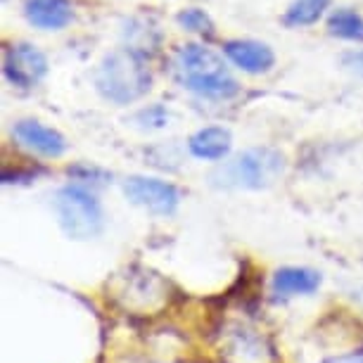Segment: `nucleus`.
<instances>
[{
  "mask_svg": "<svg viewBox=\"0 0 363 363\" xmlns=\"http://www.w3.org/2000/svg\"><path fill=\"white\" fill-rule=\"evenodd\" d=\"M176 77L183 88L193 91L202 98L211 100H228L238 95L240 86L230 77L228 67L216 52L209 48L188 43L176 52Z\"/></svg>",
  "mask_w": 363,
  "mask_h": 363,
  "instance_id": "1",
  "label": "nucleus"
},
{
  "mask_svg": "<svg viewBox=\"0 0 363 363\" xmlns=\"http://www.w3.org/2000/svg\"><path fill=\"white\" fill-rule=\"evenodd\" d=\"M95 86L102 98H107L109 102L128 105V102L147 95L152 88V74L138 52L131 48H121L102 60L100 69L95 74Z\"/></svg>",
  "mask_w": 363,
  "mask_h": 363,
  "instance_id": "2",
  "label": "nucleus"
},
{
  "mask_svg": "<svg viewBox=\"0 0 363 363\" xmlns=\"http://www.w3.org/2000/svg\"><path fill=\"white\" fill-rule=\"evenodd\" d=\"M283 169H285V157L278 150L255 147L238 155L235 160L225 162L214 174V183L221 188L262 190L269 188L283 174Z\"/></svg>",
  "mask_w": 363,
  "mask_h": 363,
  "instance_id": "3",
  "label": "nucleus"
},
{
  "mask_svg": "<svg viewBox=\"0 0 363 363\" xmlns=\"http://www.w3.org/2000/svg\"><path fill=\"white\" fill-rule=\"evenodd\" d=\"M55 209L62 230L72 240H91L102 230V207L91 190L65 186L55 195Z\"/></svg>",
  "mask_w": 363,
  "mask_h": 363,
  "instance_id": "4",
  "label": "nucleus"
},
{
  "mask_svg": "<svg viewBox=\"0 0 363 363\" xmlns=\"http://www.w3.org/2000/svg\"><path fill=\"white\" fill-rule=\"evenodd\" d=\"M221 359L225 363H280L273 342L245 325H235L223 335Z\"/></svg>",
  "mask_w": 363,
  "mask_h": 363,
  "instance_id": "5",
  "label": "nucleus"
},
{
  "mask_svg": "<svg viewBox=\"0 0 363 363\" xmlns=\"http://www.w3.org/2000/svg\"><path fill=\"white\" fill-rule=\"evenodd\" d=\"M124 195L138 207L152 211L157 216H171L178 209L181 193L174 183H167L162 178L131 176L124 183Z\"/></svg>",
  "mask_w": 363,
  "mask_h": 363,
  "instance_id": "6",
  "label": "nucleus"
},
{
  "mask_svg": "<svg viewBox=\"0 0 363 363\" xmlns=\"http://www.w3.org/2000/svg\"><path fill=\"white\" fill-rule=\"evenodd\" d=\"M3 74L12 86L33 88L48 74L45 55L31 43H12L5 48L3 55Z\"/></svg>",
  "mask_w": 363,
  "mask_h": 363,
  "instance_id": "7",
  "label": "nucleus"
},
{
  "mask_svg": "<svg viewBox=\"0 0 363 363\" xmlns=\"http://www.w3.org/2000/svg\"><path fill=\"white\" fill-rule=\"evenodd\" d=\"M15 138L22 143L24 147L33 150V152L43 155V157H60L65 155L67 140L60 131H55L50 126H43L40 121L24 119L15 124Z\"/></svg>",
  "mask_w": 363,
  "mask_h": 363,
  "instance_id": "8",
  "label": "nucleus"
},
{
  "mask_svg": "<svg viewBox=\"0 0 363 363\" xmlns=\"http://www.w3.org/2000/svg\"><path fill=\"white\" fill-rule=\"evenodd\" d=\"M223 52L235 67L247 74H266L276 62V55L259 40H225Z\"/></svg>",
  "mask_w": 363,
  "mask_h": 363,
  "instance_id": "9",
  "label": "nucleus"
},
{
  "mask_svg": "<svg viewBox=\"0 0 363 363\" xmlns=\"http://www.w3.org/2000/svg\"><path fill=\"white\" fill-rule=\"evenodd\" d=\"M320 285V273L306 266H285L273 273L271 290L276 299H290L297 294H313Z\"/></svg>",
  "mask_w": 363,
  "mask_h": 363,
  "instance_id": "10",
  "label": "nucleus"
},
{
  "mask_svg": "<svg viewBox=\"0 0 363 363\" xmlns=\"http://www.w3.org/2000/svg\"><path fill=\"white\" fill-rule=\"evenodd\" d=\"M24 15L36 29L60 31L74 19V8L69 0H26Z\"/></svg>",
  "mask_w": 363,
  "mask_h": 363,
  "instance_id": "11",
  "label": "nucleus"
},
{
  "mask_svg": "<svg viewBox=\"0 0 363 363\" xmlns=\"http://www.w3.org/2000/svg\"><path fill=\"white\" fill-rule=\"evenodd\" d=\"M188 147L197 160L218 162L230 152L233 135L228 128H223V126H207V128H200V131L190 138Z\"/></svg>",
  "mask_w": 363,
  "mask_h": 363,
  "instance_id": "12",
  "label": "nucleus"
},
{
  "mask_svg": "<svg viewBox=\"0 0 363 363\" xmlns=\"http://www.w3.org/2000/svg\"><path fill=\"white\" fill-rule=\"evenodd\" d=\"M328 31L345 40H363V17L354 10H335L328 19Z\"/></svg>",
  "mask_w": 363,
  "mask_h": 363,
  "instance_id": "13",
  "label": "nucleus"
},
{
  "mask_svg": "<svg viewBox=\"0 0 363 363\" xmlns=\"http://www.w3.org/2000/svg\"><path fill=\"white\" fill-rule=\"evenodd\" d=\"M325 8L328 0H294L290 10L285 12V22L290 26H309L318 22Z\"/></svg>",
  "mask_w": 363,
  "mask_h": 363,
  "instance_id": "14",
  "label": "nucleus"
},
{
  "mask_svg": "<svg viewBox=\"0 0 363 363\" xmlns=\"http://www.w3.org/2000/svg\"><path fill=\"white\" fill-rule=\"evenodd\" d=\"M178 24H181L186 31L200 33V36H211V33H214V24H211V19L197 8L183 10L181 15H178Z\"/></svg>",
  "mask_w": 363,
  "mask_h": 363,
  "instance_id": "15",
  "label": "nucleus"
},
{
  "mask_svg": "<svg viewBox=\"0 0 363 363\" xmlns=\"http://www.w3.org/2000/svg\"><path fill=\"white\" fill-rule=\"evenodd\" d=\"M135 119L145 121V126H147V121H150V126H152V128H162L164 124H167L169 112L164 107L155 105V107H147V109H143V112H138V116H135Z\"/></svg>",
  "mask_w": 363,
  "mask_h": 363,
  "instance_id": "16",
  "label": "nucleus"
},
{
  "mask_svg": "<svg viewBox=\"0 0 363 363\" xmlns=\"http://www.w3.org/2000/svg\"><path fill=\"white\" fill-rule=\"evenodd\" d=\"M345 65L349 67V69H354V72L363 74V50L345 55Z\"/></svg>",
  "mask_w": 363,
  "mask_h": 363,
  "instance_id": "17",
  "label": "nucleus"
},
{
  "mask_svg": "<svg viewBox=\"0 0 363 363\" xmlns=\"http://www.w3.org/2000/svg\"><path fill=\"white\" fill-rule=\"evenodd\" d=\"M328 363H363V354H352V356H340V359H333Z\"/></svg>",
  "mask_w": 363,
  "mask_h": 363,
  "instance_id": "18",
  "label": "nucleus"
}]
</instances>
